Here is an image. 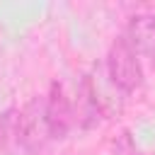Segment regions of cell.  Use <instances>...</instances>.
<instances>
[{
    "instance_id": "obj_1",
    "label": "cell",
    "mask_w": 155,
    "mask_h": 155,
    "mask_svg": "<svg viewBox=\"0 0 155 155\" xmlns=\"http://www.w3.org/2000/svg\"><path fill=\"white\" fill-rule=\"evenodd\" d=\"M107 73H109V80L124 92H133L136 87H140L143 82L140 61L128 46L126 36H119L111 44L109 56H107Z\"/></svg>"
},
{
    "instance_id": "obj_2",
    "label": "cell",
    "mask_w": 155,
    "mask_h": 155,
    "mask_svg": "<svg viewBox=\"0 0 155 155\" xmlns=\"http://www.w3.org/2000/svg\"><path fill=\"white\" fill-rule=\"evenodd\" d=\"M17 140L27 153H39L48 143L51 133L46 126V111H44V99L34 97L24 104V109L17 116Z\"/></svg>"
},
{
    "instance_id": "obj_3",
    "label": "cell",
    "mask_w": 155,
    "mask_h": 155,
    "mask_svg": "<svg viewBox=\"0 0 155 155\" xmlns=\"http://www.w3.org/2000/svg\"><path fill=\"white\" fill-rule=\"evenodd\" d=\"M44 111H46V126L51 138H65L68 131L75 124V114L70 107V99L65 97V90L61 82H51L48 87V97L44 102Z\"/></svg>"
},
{
    "instance_id": "obj_4",
    "label": "cell",
    "mask_w": 155,
    "mask_h": 155,
    "mask_svg": "<svg viewBox=\"0 0 155 155\" xmlns=\"http://www.w3.org/2000/svg\"><path fill=\"white\" fill-rule=\"evenodd\" d=\"M126 41L136 56L155 61V15L150 12L133 15L126 27Z\"/></svg>"
}]
</instances>
